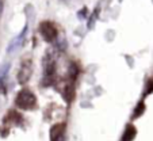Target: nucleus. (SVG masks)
Returning a JSON list of instances; mask_svg holds the SVG:
<instances>
[{
    "mask_svg": "<svg viewBox=\"0 0 153 141\" xmlns=\"http://www.w3.org/2000/svg\"><path fill=\"white\" fill-rule=\"evenodd\" d=\"M144 110H145V104H144V102H140L138 106L136 107V110H134V113H133V117H134V118H138L140 115H142Z\"/></svg>",
    "mask_w": 153,
    "mask_h": 141,
    "instance_id": "8",
    "label": "nucleus"
},
{
    "mask_svg": "<svg viewBox=\"0 0 153 141\" xmlns=\"http://www.w3.org/2000/svg\"><path fill=\"white\" fill-rule=\"evenodd\" d=\"M15 104L22 110H34L37 107V98L30 90H22L15 98Z\"/></svg>",
    "mask_w": 153,
    "mask_h": 141,
    "instance_id": "1",
    "label": "nucleus"
},
{
    "mask_svg": "<svg viewBox=\"0 0 153 141\" xmlns=\"http://www.w3.org/2000/svg\"><path fill=\"white\" fill-rule=\"evenodd\" d=\"M31 72H33V64L30 60H25L23 63L20 64V68L18 71L16 75V80L19 84H25L29 81V79L31 78Z\"/></svg>",
    "mask_w": 153,
    "mask_h": 141,
    "instance_id": "3",
    "label": "nucleus"
},
{
    "mask_svg": "<svg viewBox=\"0 0 153 141\" xmlns=\"http://www.w3.org/2000/svg\"><path fill=\"white\" fill-rule=\"evenodd\" d=\"M10 72V63H4L0 66V92H6V81Z\"/></svg>",
    "mask_w": 153,
    "mask_h": 141,
    "instance_id": "6",
    "label": "nucleus"
},
{
    "mask_svg": "<svg viewBox=\"0 0 153 141\" xmlns=\"http://www.w3.org/2000/svg\"><path fill=\"white\" fill-rule=\"evenodd\" d=\"M65 132H67L65 124L53 125L50 128V141H64L65 140Z\"/></svg>",
    "mask_w": 153,
    "mask_h": 141,
    "instance_id": "4",
    "label": "nucleus"
},
{
    "mask_svg": "<svg viewBox=\"0 0 153 141\" xmlns=\"http://www.w3.org/2000/svg\"><path fill=\"white\" fill-rule=\"evenodd\" d=\"M136 134H137L136 128H134L133 125L129 124V125H126V129H125L123 134H122L121 141H133L134 137H136Z\"/></svg>",
    "mask_w": 153,
    "mask_h": 141,
    "instance_id": "7",
    "label": "nucleus"
},
{
    "mask_svg": "<svg viewBox=\"0 0 153 141\" xmlns=\"http://www.w3.org/2000/svg\"><path fill=\"white\" fill-rule=\"evenodd\" d=\"M26 34H27V26H25V29L22 30V33H20V34L18 35V37H15L14 40H12L11 42H10L8 48H7V52L11 53V52H14V50H16L18 48H19V46H22V43H23Z\"/></svg>",
    "mask_w": 153,
    "mask_h": 141,
    "instance_id": "5",
    "label": "nucleus"
},
{
    "mask_svg": "<svg viewBox=\"0 0 153 141\" xmlns=\"http://www.w3.org/2000/svg\"><path fill=\"white\" fill-rule=\"evenodd\" d=\"M39 33L46 42H53V41H56L57 40V35H58L57 27H56V25L53 22H50V20H45V22L41 23Z\"/></svg>",
    "mask_w": 153,
    "mask_h": 141,
    "instance_id": "2",
    "label": "nucleus"
},
{
    "mask_svg": "<svg viewBox=\"0 0 153 141\" xmlns=\"http://www.w3.org/2000/svg\"><path fill=\"white\" fill-rule=\"evenodd\" d=\"M3 8H4V3H3V0H0V16L3 14Z\"/></svg>",
    "mask_w": 153,
    "mask_h": 141,
    "instance_id": "10",
    "label": "nucleus"
},
{
    "mask_svg": "<svg viewBox=\"0 0 153 141\" xmlns=\"http://www.w3.org/2000/svg\"><path fill=\"white\" fill-rule=\"evenodd\" d=\"M95 19H96V11L94 12L92 15H91V19H90V23H88V27L90 29H92L94 27V23H95Z\"/></svg>",
    "mask_w": 153,
    "mask_h": 141,
    "instance_id": "9",
    "label": "nucleus"
}]
</instances>
